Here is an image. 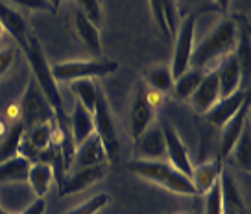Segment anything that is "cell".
<instances>
[{"label": "cell", "instance_id": "19", "mask_svg": "<svg viewBox=\"0 0 251 214\" xmlns=\"http://www.w3.org/2000/svg\"><path fill=\"white\" fill-rule=\"evenodd\" d=\"M69 127H71V139L74 148L85 141L87 137L94 133L93 115L87 111L81 103H74V109L69 115Z\"/></svg>", "mask_w": 251, "mask_h": 214}, {"label": "cell", "instance_id": "4", "mask_svg": "<svg viewBox=\"0 0 251 214\" xmlns=\"http://www.w3.org/2000/svg\"><path fill=\"white\" fill-rule=\"evenodd\" d=\"M17 120L23 124L24 129H30V127L39 126V124H47V122H54V113L50 109L47 98L41 93L39 85L35 83V79L30 78L28 85H26Z\"/></svg>", "mask_w": 251, "mask_h": 214}, {"label": "cell", "instance_id": "37", "mask_svg": "<svg viewBox=\"0 0 251 214\" xmlns=\"http://www.w3.org/2000/svg\"><path fill=\"white\" fill-rule=\"evenodd\" d=\"M0 214H11V213H8L6 209H2V207H0Z\"/></svg>", "mask_w": 251, "mask_h": 214}, {"label": "cell", "instance_id": "14", "mask_svg": "<svg viewBox=\"0 0 251 214\" xmlns=\"http://www.w3.org/2000/svg\"><path fill=\"white\" fill-rule=\"evenodd\" d=\"M105 163H107L105 150H103L102 143L96 137V133H93L91 137H87L83 143L76 146L71 166L85 168V166H96V165H105Z\"/></svg>", "mask_w": 251, "mask_h": 214}, {"label": "cell", "instance_id": "17", "mask_svg": "<svg viewBox=\"0 0 251 214\" xmlns=\"http://www.w3.org/2000/svg\"><path fill=\"white\" fill-rule=\"evenodd\" d=\"M72 23H74V32L79 37V41L85 45L96 57L102 56V39H100V28L94 23H91L81 11L74 9L72 13Z\"/></svg>", "mask_w": 251, "mask_h": 214}, {"label": "cell", "instance_id": "35", "mask_svg": "<svg viewBox=\"0 0 251 214\" xmlns=\"http://www.w3.org/2000/svg\"><path fill=\"white\" fill-rule=\"evenodd\" d=\"M229 4H231V0H214V8L218 9L220 13H226L229 9Z\"/></svg>", "mask_w": 251, "mask_h": 214}, {"label": "cell", "instance_id": "26", "mask_svg": "<svg viewBox=\"0 0 251 214\" xmlns=\"http://www.w3.org/2000/svg\"><path fill=\"white\" fill-rule=\"evenodd\" d=\"M71 91L76 95L78 103H81L87 111L93 115L94 105H96V98H98V93H100V87L96 85V81L94 79H76V81H71Z\"/></svg>", "mask_w": 251, "mask_h": 214}, {"label": "cell", "instance_id": "28", "mask_svg": "<svg viewBox=\"0 0 251 214\" xmlns=\"http://www.w3.org/2000/svg\"><path fill=\"white\" fill-rule=\"evenodd\" d=\"M76 4H78L76 9L81 11L91 23H94L96 26L102 24V19H103L102 0H76Z\"/></svg>", "mask_w": 251, "mask_h": 214}, {"label": "cell", "instance_id": "23", "mask_svg": "<svg viewBox=\"0 0 251 214\" xmlns=\"http://www.w3.org/2000/svg\"><path fill=\"white\" fill-rule=\"evenodd\" d=\"M30 161L23 155H15L11 159H6L0 163V183H17L26 181L28 170H30Z\"/></svg>", "mask_w": 251, "mask_h": 214}, {"label": "cell", "instance_id": "32", "mask_svg": "<svg viewBox=\"0 0 251 214\" xmlns=\"http://www.w3.org/2000/svg\"><path fill=\"white\" fill-rule=\"evenodd\" d=\"M148 4H150V9H151V15H153V21L159 26V30L165 33L166 37H170L168 26H166V21H165V13H163V8H161V0H148Z\"/></svg>", "mask_w": 251, "mask_h": 214}, {"label": "cell", "instance_id": "29", "mask_svg": "<svg viewBox=\"0 0 251 214\" xmlns=\"http://www.w3.org/2000/svg\"><path fill=\"white\" fill-rule=\"evenodd\" d=\"M161 8L165 13L168 33H170V37H174L177 26H179V4H177V0H161Z\"/></svg>", "mask_w": 251, "mask_h": 214}, {"label": "cell", "instance_id": "18", "mask_svg": "<svg viewBox=\"0 0 251 214\" xmlns=\"http://www.w3.org/2000/svg\"><path fill=\"white\" fill-rule=\"evenodd\" d=\"M220 174H222V163H220L218 159L205 161V163L192 168L190 179L194 183V189H196L198 196H205L207 192L211 190L212 187L218 183Z\"/></svg>", "mask_w": 251, "mask_h": 214}, {"label": "cell", "instance_id": "8", "mask_svg": "<svg viewBox=\"0 0 251 214\" xmlns=\"http://www.w3.org/2000/svg\"><path fill=\"white\" fill-rule=\"evenodd\" d=\"M248 124H250V98L240 105V109L236 111L235 117L222 127V141H220V150L218 155H216V159L222 165L227 161L229 153L235 148V144L238 143L244 127L248 126Z\"/></svg>", "mask_w": 251, "mask_h": 214}, {"label": "cell", "instance_id": "38", "mask_svg": "<svg viewBox=\"0 0 251 214\" xmlns=\"http://www.w3.org/2000/svg\"><path fill=\"white\" fill-rule=\"evenodd\" d=\"M4 33H6V32H4V28L0 26V39H2V35H4Z\"/></svg>", "mask_w": 251, "mask_h": 214}, {"label": "cell", "instance_id": "2", "mask_svg": "<svg viewBox=\"0 0 251 214\" xmlns=\"http://www.w3.org/2000/svg\"><path fill=\"white\" fill-rule=\"evenodd\" d=\"M127 168L133 172L135 175L142 177L144 181L155 183L157 187L166 189L172 194H179V196H198L194 183L190 177L185 174L177 172L168 163L163 161H144V159H135L131 161Z\"/></svg>", "mask_w": 251, "mask_h": 214}, {"label": "cell", "instance_id": "1", "mask_svg": "<svg viewBox=\"0 0 251 214\" xmlns=\"http://www.w3.org/2000/svg\"><path fill=\"white\" fill-rule=\"evenodd\" d=\"M236 43H238V23L236 19H224L220 21L212 32L205 37L194 50L190 57V67L207 71V65L216 59L235 54Z\"/></svg>", "mask_w": 251, "mask_h": 214}, {"label": "cell", "instance_id": "22", "mask_svg": "<svg viewBox=\"0 0 251 214\" xmlns=\"http://www.w3.org/2000/svg\"><path fill=\"white\" fill-rule=\"evenodd\" d=\"M144 85L148 89H153L161 95H170L174 87V76L168 65H157L153 69H148L144 72Z\"/></svg>", "mask_w": 251, "mask_h": 214}, {"label": "cell", "instance_id": "33", "mask_svg": "<svg viewBox=\"0 0 251 214\" xmlns=\"http://www.w3.org/2000/svg\"><path fill=\"white\" fill-rule=\"evenodd\" d=\"M15 61V54L11 48H2L0 50V78L9 71V67Z\"/></svg>", "mask_w": 251, "mask_h": 214}, {"label": "cell", "instance_id": "34", "mask_svg": "<svg viewBox=\"0 0 251 214\" xmlns=\"http://www.w3.org/2000/svg\"><path fill=\"white\" fill-rule=\"evenodd\" d=\"M47 213V201L43 198H37L35 201H31L30 205L24 209L21 214H45Z\"/></svg>", "mask_w": 251, "mask_h": 214}, {"label": "cell", "instance_id": "39", "mask_svg": "<svg viewBox=\"0 0 251 214\" xmlns=\"http://www.w3.org/2000/svg\"><path fill=\"white\" fill-rule=\"evenodd\" d=\"M174 214H190L188 211H179V213H174Z\"/></svg>", "mask_w": 251, "mask_h": 214}, {"label": "cell", "instance_id": "36", "mask_svg": "<svg viewBox=\"0 0 251 214\" xmlns=\"http://www.w3.org/2000/svg\"><path fill=\"white\" fill-rule=\"evenodd\" d=\"M61 2H63V0H50V4H52V8H54V13L61 8Z\"/></svg>", "mask_w": 251, "mask_h": 214}, {"label": "cell", "instance_id": "27", "mask_svg": "<svg viewBox=\"0 0 251 214\" xmlns=\"http://www.w3.org/2000/svg\"><path fill=\"white\" fill-rule=\"evenodd\" d=\"M109 201H111L109 194H96V196L89 198L87 201H83L81 205L74 207V209H71L69 213H65V214H96V213H100L103 207L109 205Z\"/></svg>", "mask_w": 251, "mask_h": 214}, {"label": "cell", "instance_id": "30", "mask_svg": "<svg viewBox=\"0 0 251 214\" xmlns=\"http://www.w3.org/2000/svg\"><path fill=\"white\" fill-rule=\"evenodd\" d=\"M203 214H222V190H220V179L211 190L205 194Z\"/></svg>", "mask_w": 251, "mask_h": 214}, {"label": "cell", "instance_id": "31", "mask_svg": "<svg viewBox=\"0 0 251 214\" xmlns=\"http://www.w3.org/2000/svg\"><path fill=\"white\" fill-rule=\"evenodd\" d=\"M15 6H21V8L31 9V11H52L54 13V8L50 4V0H8Z\"/></svg>", "mask_w": 251, "mask_h": 214}, {"label": "cell", "instance_id": "5", "mask_svg": "<svg viewBox=\"0 0 251 214\" xmlns=\"http://www.w3.org/2000/svg\"><path fill=\"white\" fill-rule=\"evenodd\" d=\"M93 122H94V133H96V137H98L100 143H102L107 161H109V163L117 161L118 151H120V143H118L117 129H115V122H113L109 102H107V98L103 95V91H100V93H98V98H96Z\"/></svg>", "mask_w": 251, "mask_h": 214}, {"label": "cell", "instance_id": "15", "mask_svg": "<svg viewBox=\"0 0 251 214\" xmlns=\"http://www.w3.org/2000/svg\"><path fill=\"white\" fill-rule=\"evenodd\" d=\"M0 26L4 28V32L17 41V45L21 47V50L26 47V43H28L31 35L28 32L26 21H24V17L17 9H13L4 0H0Z\"/></svg>", "mask_w": 251, "mask_h": 214}, {"label": "cell", "instance_id": "16", "mask_svg": "<svg viewBox=\"0 0 251 214\" xmlns=\"http://www.w3.org/2000/svg\"><path fill=\"white\" fill-rule=\"evenodd\" d=\"M135 153L144 161H159L166 153L165 137L161 127H150L135 139Z\"/></svg>", "mask_w": 251, "mask_h": 214}, {"label": "cell", "instance_id": "25", "mask_svg": "<svg viewBox=\"0 0 251 214\" xmlns=\"http://www.w3.org/2000/svg\"><path fill=\"white\" fill-rule=\"evenodd\" d=\"M231 163L235 165L238 170L250 172L251 170V135H250V124L244 127L242 135L238 139V143L235 144V148L231 150L229 157Z\"/></svg>", "mask_w": 251, "mask_h": 214}, {"label": "cell", "instance_id": "3", "mask_svg": "<svg viewBox=\"0 0 251 214\" xmlns=\"http://www.w3.org/2000/svg\"><path fill=\"white\" fill-rule=\"evenodd\" d=\"M120 65L113 59H79V61H65V63H57L50 67L52 78L55 83L61 81H76V79H94L102 78V76H109L113 72L118 71Z\"/></svg>", "mask_w": 251, "mask_h": 214}, {"label": "cell", "instance_id": "12", "mask_svg": "<svg viewBox=\"0 0 251 214\" xmlns=\"http://www.w3.org/2000/svg\"><path fill=\"white\" fill-rule=\"evenodd\" d=\"M218 76V87H220V98H227L233 93L240 91V85L244 81V72L240 67V61L236 59L235 54L224 57L222 63L214 69Z\"/></svg>", "mask_w": 251, "mask_h": 214}, {"label": "cell", "instance_id": "9", "mask_svg": "<svg viewBox=\"0 0 251 214\" xmlns=\"http://www.w3.org/2000/svg\"><path fill=\"white\" fill-rule=\"evenodd\" d=\"M107 175V163L105 165H96V166L78 168L74 174L65 175V179L59 183V196H71L83 192L85 189L102 181Z\"/></svg>", "mask_w": 251, "mask_h": 214}, {"label": "cell", "instance_id": "6", "mask_svg": "<svg viewBox=\"0 0 251 214\" xmlns=\"http://www.w3.org/2000/svg\"><path fill=\"white\" fill-rule=\"evenodd\" d=\"M196 19L198 13H188L187 17H183V21L176 30L174 56L172 65H170L174 79L181 76L190 67V57H192V50H194V37H196Z\"/></svg>", "mask_w": 251, "mask_h": 214}, {"label": "cell", "instance_id": "21", "mask_svg": "<svg viewBox=\"0 0 251 214\" xmlns=\"http://www.w3.org/2000/svg\"><path fill=\"white\" fill-rule=\"evenodd\" d=\"M203 74H205L203 69L188 67L181 76H177V78L174 79V87H172L174 98H177L179 102L188 100V98L192 96V93L196 91L198 85H200V81H201V78H203Z\"/></svg>", "mask_w": 251, "mask_h": 214}, {"label": "cell", "instance_id": "10", "mask_svg": "<svg viewBox=\"0 0 251 214\" xmlns=\"http://www.w3.org/2000/svg\"><path fill=\"white\" fill-rule=\"evenodd\" d=\"M161 131H163V137H165V146H166V155L170 159V166L176 168L177 172L181 174H185L187 177L192 175V161L188 157V150L187 146L183 144L181 141L179 133L174 129L172 124H168L166 122L165 126L161 127Z\"/></svg>", "mask_w": 251, "mask_h": 214}, {"label": "cell", "instance_id": "11", "mask_svg": "<svg viewBox=\"0 0 251 214\" xmlns=\"http://www.w3.org/2000/svg\"><path fill=\"white\" fill-rule=\"evenodd\" d=\"M220 100V87H218V76L216 71H205L203 78L200 81L196 91L188 98V102L192 105V109L198 115H205L211 109L214 103Z\"/></svg>", "mask_w": 251, "mask_h": 214}, {"label": "cell", "instance_id": "20", "mask_svg": "<svg viewBox=\"0 0 251 214\" xmlns=\"http://www.w3.org/2000/svg\"><path fill=\"white\" fill-rule=\"evenodd\" d=\"M26 181L30 183L31 190L37 198H45L50 190V185L54 181V170L45 161H35L30 165Z\"/></svg>", "mask_w": 251, "mask_h": 214}, {"label": "cell", "instance_id": "13", "mask_svg": "<svg viewBox=\"0 0 251 214\" xmlns=\"http://www.w3.org/2000/svg\"><path fill=\"white\" fill-rule=\"evenodd\" d=\"M248 98H250V95H248L246 91H242V89L233 93V95L227 96V98H220L218 102L205 113V119H207V122H211L212 126L224 127L229 120L235 117L236 111L240 109V105H242Z\"/></svg>", "mask_w": 251, "mask_h": 214}, {"label": "cell", "instance_id": "24", "mask_svg": "<svg viewBox=\"0 0 251 214\" xmlns=\"http://www.w3.org/2000/svg\"><path fill=\"white\" fill-rule=\"evenodd\" d=\"M24 126L15 120L9 129L6 131V135L2 137L0 141V163L6 161V159H11L19 155V150H21V143H23V137H24Z\"/></svg>", "mask_w": 251, "mask_h": 214}, {"label": "cell", "instance_id": "7", "mask_svg": "<svg viewBox=\"0 0 251 214\" xmlns=\"http://www.w3.org/2000/svg\"><path fill=\"white\" fill-rule=\"evenodd\" d=\"M155 107L153 103L148 100V93H146V85L141 81L133 93V100H131V109H129V133L131 137L139 139V137L153 126L155 122Z\"/></svg>", "mask_w": 251, "mask_h": 214}]
</instances>
